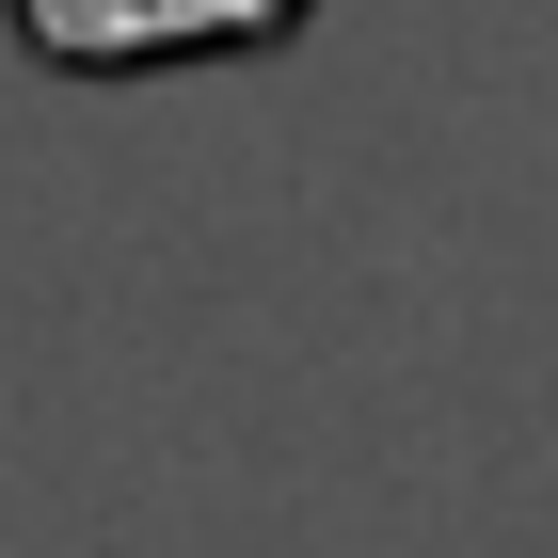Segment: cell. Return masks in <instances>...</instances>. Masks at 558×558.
Returning <instances> with one entry per match:
<instances>
[{
  "label": "cell",
  "instance_id": "6da1fadb",
  "mask_svg": "<svg viewBox=\"0 0 558 558\" xmlns=\"http://www.w3.org/2000/svg\"><path fill=\"white\" fill-rule=\"evenodd\" d=\"M319 0H0V33L48 81H175V64H256Z\"/></svg>",
  "mask_w": 558,
  "mask_h": 558
}]
</instances>
